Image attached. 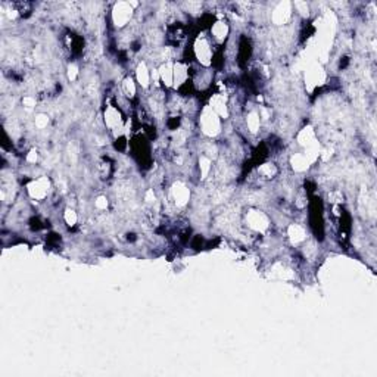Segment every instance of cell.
Wrapping results in <instances>:
<instances>
[{
  "label": "cell",
  "mask_w": 377,
  "mask_h": 377,
  "mask_svg": "<svg viewBox=\"0 0 377 377\" xmlns=\"http://www.w3.org/2000/svg\"><path fill=\"white\" fill-rule=\"evenodd\" d=\"M246 221L249 227L256 232H264L268 227V220L261 211H251L249 215L246 217Z\"/></svg>",
  "instance_id": "cell-4"
},
{
  "label": "cell",
  "mask_w": 377,
  "mask_h": 377,
  "mask_svg": "<svg viewBox=\"0 0 377 377\" xmlns=\"http://www.w3.org/2000/svg\"><path fill=\"white\" fill-rule=\"evenodd\" d=\"M123 92L127 98H134L136 95V84L131 78H126V81L123 83Z\"/></svg>",
  "instance_id": "cell-7"
},
{
  "label": "cell",
  "mask_w": 377,
  "mask_h": 377,
  "mask_svg": "<svg viewBox=\"0 0 377 377\" xmlns=\"http://www.w3.org/2000/svg\"><path fill=\"white\" fill-rule=\"evenodd\" d=\"M211 33H212V37H214L218 43H223V41H224V38H226L227 34H229V27H227V24H226V22L218 21V22H215V24L212 25Z\"/></svg>",
  "instance_id": "cell-5"
},
{
  "label": "cell",
  "mask_w": 377,
  "mask_h": 377,
  "mask_svg": "<svg viewBox=\"0 0 377 377\" xmlns=\"http://www.w3.org/2000/svg\"><path fill=\"white\" fill-rule=\"evenodd\" d=\"M64 218H65V221H67L68 226H74V224L77 223V214H75L72 209H67V211H65Z\"/></svg>",
  "instance_id": "cell-8"
},
{
  "label": "cell",
  "mask_w": 377,
  "mask_h": 377,
  "mask_svg": "<svg viewBox=\"0 0 377 377\" xmlns=\"http://www.w3.org/2000/svg\"><path fill=\"white\" fill-rule=\"evenodd\" d=\"M195 55L198 58V61L204 65V67H209L212 64V46L208 37H199L195 43Z\"/></svg>",
  "instance_id": "cell-1"
},
{
  "label": "cell",
  "mask_w": 377,
  "mask_h": 377,
  "mask_svg": "<svg viewBox=\"0 0 377 377\" xmlns=\"http://www.w3.org/2000/svg\"><path fill=\"white\" fill-rule=\"evenodd\" d=\"M28 193L33 199H37V201L44 199L49 193V180L47 178H38V180L33 181L28 186Z\"/></svg>",
  "instance_id": "cell-3"
},
{
  "label": "cell",
  "mask_w": 377,
  "mask_h": 377,
  "mask_svg": "<svg viewBox=\"0 0 377 377\" xmlns=\"http://www.w3.org/2000/svg\"><path fill=\"white\" fill-rule=\"evenodd\" d=\"M137 81L138 84L141 87H147L149 86V78H150V74H149V69L146 68V64H140L137 67Z\"/></svg>",
  "instance_id": "cell-6"
},
{
  "label": "cell",
  "mask_w": 377,
  "mask_h": 377,
  "mask_svg": "<svg viewBox=\"0 0 377 377\" xmlns=\"http://www.w3.org/2000/svg\"><path fill=\"white\" fill-rule=\"evenodd\" d=\"M131 15H133V9L127 3H118L114 9V13H112L114 22L118 27H124L131 19Z\"/></svg>",
  "instance_id": "cell-2"
}]
</instances>
